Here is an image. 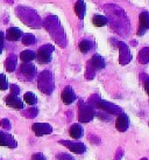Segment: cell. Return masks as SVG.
Wrapping results in <instances>:
<instances>
[{"label":"cell","instance_id":"obj_1","mask_svg":"<svg viewBox=\"0 0 149 160\" xmlns=\"http://www.w3.org/2000/svg\"><path fill=\"white\" fill-rule=\"evenodd\" d=\"M39 88L40 90L43 93H47V95H50L53 92L54 89V81H53V75L50 74V71L44 70L39 77Z\"/></svg>","mask_w":149,"mask_h":160},{"label":"cell","instance_id":"obj_2","mask_svg":"<svg viewBox=\"0 0 149 160\" xmlns=\"http://www.w3.org/2000/svg\"><path fill=\"white\" fill-rule=\"evenodd\" d=\"M53 52H54V47L50 45L43 46L37 50L35 53V58L37 60L39 63H49L53 58Z\"/></svg>","mask_w":149,"mask_h":160},{"label":"cell","instance_id":"obj_3","mask_svg":"<svg viewBox=\"0 0 149 160\" xmlns=\"http://www.w3.org/2000/svg\"><path fill=\"white\" fill-rule=\"evenodd\" d=\"M93 116H94V110L91 105L85 104V103L79 104L78 119L80 123H89L90 120L93 119Z\"/></svg>","mask_w":149,"mask_h":160},{"label":"cell","instance_id":"obj_4","mask_svg":"<svg viewBox=\"0 0 149 160\" xmlns=\"http://www.w3.org/2000/svg\"><path fill=\"white\" fill-rule=\"evenodd\" d=\"M31 130H33V132L37 137H41V136L49 134L53 132L51 125L47 124V123H35V124H33V126H31Z\"/></svg>","mask_w":149,"mask_h":160},{"label":"cell","instance_id":"obj_5","mask_svg":"<svg viewBox=\"0 0 149 160\" xmlns=\"http://www.w3.org/2000/svg\"><path fill=\"white\" fill-rule=\"evenodd\" d=\"M5 102H6L7 107L13 108L15 110H21V109H23V102L20 99V97H19L18 95L9 93L8 96H6V98H5Z\"/></svg>","mask_w":149,"mask_h":160},{"label":"cell","instance_id":"obj_6","mask_svg":"<svg viewBox=\"0 0 149 160\" xmlns=\"http://www.w3.org/2000/svg\"><path fill=\"white\" fill-rule=\"evenodd\" d=\"M60 144H63L65 147H68L71 152L74 153H77V154H80V153H84L86 151V146L82 144V142H70V140H61Z\"/></svg>","mask_w":149,"mask_h":160},{"label":"cell","instance_id":"obj_7","mask_svg":"<svg viewBox=\"0 0 149 160\" xmlns=\"http://www.w3.org/2000/svg\"><path fill=\"white\" fill-rule=\"evenodd\" d=\"M20 72H21V75H23L26 78L31 80L36 74V68L33 63L23 62L21 66H20Z\"/></svg>","mask_w":149,"mask_h":160},{"label":"cell","instance_id":"obj_8","mask_svg":"<svg viewBox=\"0 0 149 160\" xmlns=\"http://www.w3.org/2000/svg\"><path fill=\"white\" fill-rule=\"evenodd\" d=\"M61 99L65 105H70L76 101V93H74V91L72 90L71 87H65L63 89V91L61 93Z\"/></svg>","mask_w":149,"mask_h":160},{"label":"cell","instance_id":"obj_9","mask_svg":"<svg viewBox=\"0 0 149 160\" xmlns=\"http://www.w3.org/2000/svg\"><path fill=\"white\" fill-rule=\"evenodd\" d=\"M128 126H129V118H128V116L126 113L120 112L117 120H115V128H117V130L120 131V132H125V131H127Z\"/></svg>","mask_w":149,"mask_h":160},{"label":"cell","instance_id":"obj_10","mask_svg":"<svg viewBox=\"0 0 149 160\" xmlns=\"http://www.w3.org/2000/svg\"><path fill=\"white\" fill-rule=\"evenodd\" d=\"M0 146H7L11 148H15L18 146V142L11 134H7L0 131Z\"/></svg>","mask_w":149,"mask_h":160},{"label":"cell","instance_id":"obj_11","mask_svg":"<svg viewBox=\"0 0 149 160\" xmlns=\"http://www.w3.org/2000/svg\"><path fill=\"white\" fill-rule=\"evenodd\" d=\"M97 107L99 108V109H101V110H104V111L113 113V115H117V113L121 112V109L119 107L113 105V104H111L108 102H104V101H99V102L97 103Z\"/></svg>","mask_w":149,"mask_h":160},{"label":"cell","instance_id":"obj_12","mask_svg":"<svg viewBox=\"0 0 149 160\" xmlns=\"http://www.w3.org/2000/svg\"><path fill=\"white\" fill-rule=\"evenodd\" d=\"M22 31L21 29H19V28H15V27H11L7 29L6 32V38H7V40L9 41H19L21 39L22 36Z\"/></svg>","mask_w":149,"mask_h":160},{"label":"cell","instance_id":"obj_13","mask_svg":"<svg viewBox=\"0 0 149 160\" xmlns=\"http://www.w3.org/2000/svg\"><path fill=\"white\" fill-rule=\"evenodd\" d=\"M149 27V14L147 12H143V13L140 14V28H139V32H137V35H143L147 29Z\"/></svg>","mask_w":149,"mask_h":160},{"label":"cell","instance_id":"obj_14","mask_svg":"<svg viewBox=\"0 0 149 160\" xmlns=\"http://www.w3.org/2000/svg\"><path fill=\"white\" fill-rule=\"evenodd\" d=\"M74 13L78 17V19H84L85 13H86V7L84 0H77V2L74 4Z\"/></svg>","mask_w":149,"mask_h":160},{"label":"cell","instance_id":"obj_15","mask_svg":"<svg viewBox=\"0 0 149 160\" xmlns=\"http://www.w3.org/2000/svg\"><path fill=\"white\" fill-rule=\"evenodd\" d=\"M83 128H82V125L80 124H72L71 125L70 130H69V134H70L71 138H74V139H79V138L83 136Z\"/></svg>","mask_w":149,"mask_h":160},{"label":"cell","instance_id":"obj_16","mask_svg":"<svg viewBox=\"0 0 149 160\" xmlns=\"http://www.w3.org/2000/svg\"><path fill=\"white\" fill-rule=\"evenodd\" d=\"M20 60H21L22 62H31L33 60H35V52L29 50V49L23 50L20 54Z\"/></svg>","mask_w":149,"mask_h":160},{"label":"cell","instance_id":"obj_17","mask_svg":"<svg viewBox=\"0 0 149 160\" xmlns=\"http://www.w3.org/2000/svg\"><path fill=\"white\" fill-rule=\"evenodd\" d=\"M91 64L96 69H103V68H105V60L99 55H94L91 58Z\"/></svg>","mask_w":149,"mask_h":160},{"label":"cell","instance_id":"obj_18","mask_svg":"<svg viewBox=\"0 0 149 160\" xmlns=\"http://www.w3.org/2000/svg\"><path fill=\"white\" fill-rule=\"evenodd\" d=\"M5 67H6V70L9 72L14 71V69L17 67V58L14 55H11L9 58H7L6 62H5Z\"/></svg>","mask_w":149,"mask_h":160},{"label":"cell","instance_id":"obj_19","mask_svg":"<svg viewBox=\"0 0 149 160\" xmlns=\"http://www.w3.org/2000/svg\"><path fill=\"white\" fill-rule=\"evenodd\" d=\"M92 23L96 27H103L107 25V18L104 15H94L92 18Z\"/></svg>","mask_w":149,"mask_h":160},{"label":"cell","instance_id":"obj_20","mask_svg":"<svg viewBox=\"0 0 149 160\" xmlns=\"http://www.w3.org/2000/svg\"><path fill=\"white\" fill-rule=\"evenodd\" d=\"M78 48L82 53H84V54L88 53V52H90L91 48H92V42L90 40H86V39H85V40H82L79 42Z\"/></svg>","mask_w":149,"mask_h":160},{"label":"cell","instance_id":"obj_21","mask_svg":"<svg viewBox=\"0 0 149 160\" xmlns=\"http://www.w3.org/2000/svg\"><path fill=\"white\" fill-rule=\"evenodd\" d=\"M21 39L22 43L25 46H31L35 42V36L33 35V34H22Z\"/></svg>","mask_w":149,"mask_h":160},{"label":"cell","instance_id":"obj_22","mask_svg":"<svg viewBox=\"0 0 149 160\" xmlns=\"http://www.w3.org/2000/svg\"><path fill=\"white\" fill-rule=\"evenodd\" d=\"M23 101H25L28 105H34L36 103V101H37V98H36V96L33 92H26L25 96H23Z\"/></svg>","mask_w":149,"mask_h":160},{"label":"cell","instance_id":"obj_23","mask_svg":"<svg viewBox=\"0 0 149 160\" xmlns=\"http://www.w3.org/2000/svg\"><path fill=\"white\" fill-rule=\"evenodd\" d=\"M8 81H7V77L4 75V74H0V90H7L8 89Z\"/></svg>","mask_w":149,"mask_h":160},{"label":"cell","instance_id":"obj_24","mask_svg":"<svg viewBox=\"0 0 149 160\" xmlns=\"http://www.w3.org/2000/svg\"><path fill=\"white\" fill-rule=\"evenodd\" d=\"M57 159L58 160H74V157L70 156V154H66V153H58Z\"/></svg>","mask_w":149,"mask_h":160},{"label":"cell","instance_id":"obj_25","mask_svg":"<svg viewBox=\"0 0 149 160\" xmlns=\"http://www.w3.org/2000/svg\"><path fill=\"white\" fill-rule=\"evenodd\" d=\"M31 160H46V157H44L43 153L41 152H36L31 156Z\"/></svg>","mask_w":149,"mask_h":160},{"label":"cell","instance_id":"obj_26","mask_svg":"<svg viewBox=\"0 0 149 160\" xmlns=\"http://www.w3.org/2000/svg\"><path fill=\"white\" fill-rule=\"evenodd\" d=\"M4 42H5V34L4 32L0 31V54L4 50Z\"/></svg>","mask_w":149,"mask_h":160},{"label":"cell","instance_id":"obj_27","mask_svg":"<svg viewBox=\"0 0 149 160\" xmlns=\"http://www.w3.org/2000/svg\"><path fill=\"white\" fill-rule=\"evenodd\" d=\"M1 126L4 129H11V123L7 119H2L1 120Z\"/></svg>","mask_w":149,"mask_h":160},{"label":"cell","instance_id":"obj_28","mask_svg":"<svg viewBox=\"0 0 149 160\" xmlns=\"http://www.w3.org/2000/svg\"><path fill=\"white\" fill-rule=\"evenodd\" d=\"M11 88H12V92H11V93H14V95H19V92H20V89H19L17 85H11Z\"/></svg>","mask_w":149,"mask_h":160},{"label":"cell","instance_id":"obj_29","mask_svg":"<svg viewBox=\"0 0 149 160\" xmlns=\"http://www.w3.org/2000/svg\"><path fill=\"white\" fill-rule=\"evenodd\" d=\"M145 90H146V92H147V93L149 92V90H148V81H145Z\"/></svg>","mask_w":149,"mask_h":160},{"label":"cell","instance_id":"obj_30","mask_svg":"<svg viewBox=\"0 0 149 160\" xmlns=\"http://www.w3.org/2000/svg\"><path fill=\"white\" fill-rule=\"evenodd\" d=\"M140 160H148L147 158H142V159H140Z\"/></svg>","mask_w":149,"mask_h":160}]
</instances>
